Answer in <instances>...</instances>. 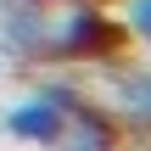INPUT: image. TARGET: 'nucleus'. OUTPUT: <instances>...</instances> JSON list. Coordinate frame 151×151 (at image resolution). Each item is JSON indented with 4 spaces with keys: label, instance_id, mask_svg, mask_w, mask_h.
Returning a JSON list of instances; mask_svg holds the SVG:
<instances>
[{
    "label": "nucleus",
    "instance_id": "f257e3e1",
    "mask_svg": "<svg viewBox=\"0 0 151 151\" xmlns=\"http://www.w3.org/2000/svg\"><path fill=\"white\" fill-rule=\"evenodd\" d=\"M123 22L106 17L101 0H50L45 62H112L123 50Z\"/></svg>",
    "mask_w": 151,
    "mask_h": 151
},
{
    "label": "nucleus",
    "instance_id": "f03ea898",
    "mask_svg": "<svg viewBox=\"0 0 151 151\" xmlns=\"http://www.w3.org/2000/svg\"><path fill=\"white\" fill-rule=\"evenodd\" d=\"M78 101H84V90H73V84H39V90L17 95V101L6 106V134L22 140V146L50 151V140L62 134V123H67V112H73Z\"/></svg>",
    "mask_w": 151,
    "mask_h": 151
},
{
    "label": "nucleus",
    "instance_id": "7ed1b4c3",
    "mask_svg": "<svg viewBox=\"0 0 151 151\" xmlns=\"http://www.w3.org/2000/svg\"><path fill=\"white\" fill-rule=\"evenodd\" d=\"M50 0H0V50L11 62H45Z\"/></svg>",
    "mask_w": 151,
    "mask_h": 151
},
{
    "label": "nucleus",
    "instance_id": "20e7f679",
    "mask_svg": "<svg viewBox=\"0 0 151 151\" xmlns=\"http://www.w3.org/2000/svg\"><path fill=\"white\" fill-rule=\"evenodd\" d=\"M50 151H123V134H118V118L95 101H78L62 123V134L50 140Z\"/></svg>",
    "mask_w": 151,
    "mask_h": 151
},
{
    "label": "nucleus",
    "instance_id": "39448f33",
    "mask_svg": "<svg viewBox=\"0 0 151 151\" xmlns=\"http://www.w3.org/2000/svg\"><path fill=\"white\" fill-rule=\"evenodd\" d=\"M112 118L151 134V67H134V73L112 78Z\"/></svg>",
    "mask_w": 151,
    "mask_h": 151
},
{
    "label": "nucleus",
    "instance_id": "423d86ee",
    "mask_svg": "<svg viewBox=\"0 0 151 151\" xmlns=\"http://www.w3.org/2000/svg\"><path fill=\"white\" fill-rule=\"evenodd\" d=\"M123 34L129 39H140V45H151V0H123Z\"/></svg>",
    "mask_w": 151,
    "mask_h": 151
}]
</instances>
